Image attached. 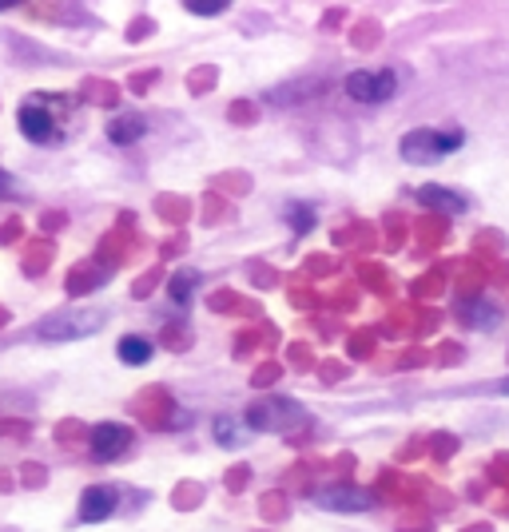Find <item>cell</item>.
<instances>
[{"instance_id": "6da1fadb", "label": "cell", "mask_w": 509, "mask_h": 532, "mask_svg": "<svg viewBox=\"0 0 509 532\" xmlns=\"http://www.w3.org/2000/svg\"><path fill=\"white\" fill-rule=\"evenodd\" d=\"M72 108V100L64 96H36L20 108V132L32 143H56L61 140V124Z\"/></svg>"}, {"instance_id": "7a4b0ae2", "label": "cell", "mask_w": 509, "mask_h": 532, "mask_svg": "<svg viewBox=\"0 0 509 532\" xmlns=\"http://www.w3.org/2000/svg\"><path fill=\"white\" fill-rule=\"evenodd\" d=\"M462 143H465V132H438V127H418V132H406V135H402L398 151H402L406 163H422V167H430V163L454 156Z\"/></svg>"}, {"instance_id": "3957f363", "label": "cell", "mask_w": 509, "mask_h": 532, "mask_svg": "<svg viewBox=\"0 0 509 532\" xmlns=\"http://www.w3.org/2000/svg\"><path fill=\"white\" fill-rule=\"evenodd\" d=\"M247 429L254 433H295V429L307 425V414H303L299 401H287V398H263L247 409Z\"/></svg>"}, {"instance_id": "277c9868", "label": "cell", "mask_w": 509, "mask_h": 532, "mask_svg": "<svg viewBox=\"0 0 509 532\" xmlns=\"http://www.w3.org/2000/svg\"><path fill=\"white\" fill-rule=\"evenodd\" d=\"M104 322H108L104 310H61V314H48V318L36 326V338H44V342H76V338L96 334Z\"/></svg>"}, {"instance_id": "5b68a950", "label": "cell", "mask_w": 509, "mask_h": 532, "mask_svg": "<svg viewBox=\"0 0 509 532\" xmlns=\"http://www.w3.org/2000/svg\"><path fill=\"white\" fill-rule=\"evenodd\" d=\"M394 92H398L394 68H382V72L359 68V72L346 76V96L359 100V104H386V100H394Z\"/></svg>"}, {"instance_id": "8992f818", "label": "cell", "mask_w": 509, "mask_h": 532, "mask_svg": "<svg viewBox=\"0 0 509 532\" xmlns=\"http://www.w3.org/2000/svg\"><path fill=\"white\" fill-rule=\"evenodd\" d=\"M88 449H92V457H96V461H116V457H124V453L132 449V429L120 425V422L96 425V429L88 433Z\"/></svg>"}, {"instance_id": "52a82bcc", "label": "cell", "mask_w": 509, "mask_h": 532, "mask_svg": "<svg viewBox=\"0 0 509 532\" xmlns=\"http://www.w3.org/2000/svg\"><path fill=\"white\" fill-rule=\"evenodd\" d=\"M116 488L112 485H92V488H84V496H80V520L84 525H100V520H108L116 512Z\"/></svg>"}, {"instance_id": "ba28073f", "label": "cell", "mask_w": 509, "mask_h": 532, "mask_svg": "<svg viewBox=\"0 0 509 532\" xmlns=\"http://www.w3.org/2000/svg\"><path fill=\"white\" fill-rule=\"evenodd\" d=\"M108 282V270L100 266L96 259L92 262H76L72 270H68V282H64V290L72 298H80V294H92V290H100Z\"/></svg>"}, {"instance_id": "9c48e42d", "label": "cell", "mask_w": 509, "mask_h": 532, "mask_svg": "<svg viewBox=\"0 0 509 532\" xmlns=\"http://www.w3.org/2000/svg\"><path fill=\"white\" fill-rule=\"evenodd\" d=\"M315 504H322V509H335V512H367L370 509V496L359 493V488H322V493H315Z\"/></svg>"}, {"instance_id": "30bf717a", "label": "cell", "mask_w": 509, "mask_h": 532, "mask_svg": "<svg viewBox=\"0 0 509 532\" xmlns=\"http://www.w3.org/2000/svg\"><path fill=\"white\" fill-rule=\"evenodd\" d=\"M414 199H418L422 207L442 211V214H465V211H470V199L457 195V191H449V187H418Z\"/></svg>"}, {"instance_id": "8fae6325", "label": "cell", "mask_w": 509, "mask_h": 532, "mask_svg": "<svg viewBox=\"0 0 509 532\" xmlns=\"http://www.w3.org/2000/svg\"><path fill=\"white\" fill-rule=\"evenodd\" d=\"M53 254H56L53 238H32V243H24V254H20L24 274H28V278H36V274H44L48 266H53Z\"/></svg>"}, {"instance_id": "7c38bea8", "label": "cell", "mask_w": 509, "mask_h": 532, "mask_svg": "<svg viewBox=\"0 0 509 532\" xmlns=\"http://www.w3.org/2000/svg\"><path fill=\"white\" fill-rule=\"evenodd\" d=\"M116 354H120L124 366H148L151 354H156V346H151L148 338H140V334H127V338H120Z\"/></svg>"}, {"instance_id": "4fadbf2b", "label": "cell", "mask_w": 509, "mask_h": 532, "mask_svg": "<svg viewBox=\"0 0 509 532\" xmlns=\"http://www.w3.org/2000/svg\"><path fill=\"white\" fill-rule=\"evenodd\" d=\"M143 132H148V124H143L140 116H116L112 124H108V140L120 143V148H127V143L143 140Z\"/></svg>"}, {"instance_id": "5bb4252c", "label": "cell", "mask_w": 509, "mask_h": 532, "mask_svg": "<svg viewBox=\"0 0 509 532\" xmlns=\"http://www.w3.org/2000/svg\"><path fill=\"white\" fill-rule=\"evenodd\" d=\"M462 322L481 326V330H494V326L502 322V314H497V306H489V302H462Z\"/></svg>"}, {"instance_id": "9a60e30c", "label": "cell", "mask_w": 509, "mask_h": 532, "mask_svg": "<svg viewBox=\"0 0 509 532\" xmlns=\"http://www.w3.org/2000/svg\"><path fill=\"white\" fill-rule=\"evenodd\" d=\"M215 437H219V445H243V433H239V422L235 417H215Z\"/></svg>"}, {"instance_id": "2e32d148", "label": "cell", "mask_w": 509, "mask_h": 532, "mask_svg": "<svg viewBox=\"0 0 509 532\" xmlns=\"http://www.w3.org/2000/svg\"><path fill=\"white\" fill-rule=\"evenodd\" d=\"M80 100H92V104H108V100H116V88H108V84H100V80H84Z\"/></svg>"}, {"instance_id": "e0dca14e", "label": "cell", "mask_w": 509, "mask_h": 532, "mask_svg": "<svg viewBox=\"0 0 509 532\" xmlns=\"http://www.w3.org/2000/svg\"><path fill=\"white\" fill-rule=\"evenodd\" d=\"M195 282H199V278H195V274H175V278H172V286H167V290H172V298H175V302H188V298L195 294Z\"/></svg>"}, {"instance_id": "ac0fdd59", "label": "cell", "mask_w": 509, "mask_h": 532, "mask_svg": "<svg viewBox=\"0 0 509 532\" xmlns=\"http://www.w3.org/2000/svg\"><path fill=\"white\" fill-rule=\"evenodd\" d=\"M84 437H88V429L76 425V422H61V425H56V441L68 445V449H72V445H80Z\"/></svg>"}, {"instance_id": "d6986e66", "label": "cell", "mask_w": 509, "mask_h": 532, "mask_svg": "<svg viewBox=\"0 0 509 532\" xmlns=\"http://www.w3.org/2000/svg\"><path fill=\"white\" fill-rule=\"evenodd\" d=\"M16 480H20L24 488H40L48 480L44 473V465H36V461H28V465H20V473H16Z\"/></svg>"}, {"instance_id": "ffe728a7", "label": "cell", "mask_w": 509, "mask_h": 532, "mask_svg": "<svg viewBox=\"0 0 509 532\" xmlns=\"http://www.w3.org/2000/svg\"><path fill=\"white\" fill-rule=\"evenodd\" d=\"M24 243V222L20 219H4L0 222V246H16Z\"/></svg>"}, {"instance_id": "44dd1931", "label": "cell", "mask_w": 509, "mask_h": 532, "mask_svg": "<svg viewBox=\"0 0 509 532\" xmlns=\"http://www.w3.org/2000/svg\"><path fill=\"white\" fill-rule=\"evenodd\" d=\"M295 219V230H299V235H307L311 230V219H315V207H311V203H295L291 211H287Z\"/></svg>"}, {"instance_id": "7402d4cb", "label": "cell", "mask_w": 509, "mask_h": 532, "mask_svg": "<svg viewBox=\"0 0 509 532\" xmlns=\"http://www.w3.org/2000/svg\"><path fill=\"white\" fill-rule=\"evenodd\" d=\"M28 433H32L28 422H20V417H0V437H16V441H24Z\"/></svg>"}, {"instance_id": "603a6c76", "label": "cell", "mask_w": 509, "mask_h": 532, "mask_svg": "<svg viewBox=\"0 0 509 532\" xmlns=\"http://www.w3.org/2000/svg\"><path fill=\"white\" fill-rule=\"evenodd\" d=\"M40 227H44V235H48V230H61L64 227V214L61 211H48L44 219H40Z\"/></svg>"}, {"instance_id": "cb8c5ba5", "label": "cell", "mask_w": 509, "mask_h": 532, "mask_svg": "<svg viewBox=\"0 0 509 532\" xmlns=\"http://www.w3.org/2000/svg\"><path fill=\"white\" fill-rule=\"evenodd\" d=\"M188 12H195V16H215V12H223V4H188Z\"/></svg>"}, {"instance_id": "d4e9b609", "label": "cell", "mask_w": 509, "mask_h": 532, "mask_svg": "<svg viewBox=\"0 0 509 532\" xmlns=\"http://www.w3.org/2000/svg\"><path fill=\"white\" fill-rule=\"evenodd\" d=\"M16 191V179L8 175V171H0V199H4V195H12Z\"/></svg>"}, {"instance_id": "484cf974", "label": "cell", "mask_w": 509, "mask_h": 532, "mask_svg": "<svg viewBox=\"0 0 509 532\" xmlns=\"http://www.w3.org/2000/svg\"><path fill=\"white\" fill-rule=\"evenodd\" d=\"M12 485H16L12 477H8V473H0V493H12Z\"/></svg>"}, {"instance_id": "4316f807", "label": "cell", "mask_w": 509, "mask_h": 532, "mask_svg": "<svg viewBox=\"0 0 509 532\" xmlns=\"http://www.w3.org/2000/svg\"><path fill=\"white\" fill-rule=\"evenodd\" d=\"M4 326H8V310H4V306H0V330H4Z\"/></svg>"}, {"instance_id": "83f0119b", "label": "cell", "mask_w": 509, "mask_h": 532, "mask_svg": "<svg viewBox=\"0 0 509 532\" xmlns=\"http://www.w3.org/2000/svg\"><path fill=\"white\" fill-rule=\"evenodd\" d=\"M497 393H509V377H505V382H502V385H497Z\"/></svg>"}]
</instances>
